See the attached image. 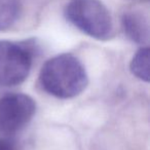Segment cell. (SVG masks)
<instances>
[{
    "label": "cell",
    "instance_id": "4",
    "mask_svg": "<svg viewBox=\"0 0 150 150\" xmlns=\"http://www.w3.org/2000/svg\"><path fill=\"white\" fill-rule=\"evenodd\" d=\"M36 111V103L25 94L0 97V133L9 135L26 127Z\"/></svg>",
    "mask_w": 150,
    "mask_h": 150
},
{
    "label": "cell",
    "instance_id": "5",
    "mask_svg": "<svg viewBox=\"0 0 150 150\" xmlns=\"http://www.w3.org/2000/svg\"><path fill=\"white\" fill-rule=\"evenodd\" d=\"M121 26L125 34L138 44H147L149 40V24L142 13L129 11L121 18Z\"/></svg>",
    "mask_w": 150,
    "mask_h": 150
},
{
    "label": "cell",
    "instance_id": "7",
    "mask_svg": "<svg viewBox=\"0 0 150 150\" xmlns=\"http://www.w3.org/2000/svg\"><path fill=\"white\" fill-rule=\"evenodd\" d=\"M149 47L142 46L133 57L129 64V70L132 74L140 80L145 82L149 81Z\"/></svg>",
    "mask_w": 150,
    "mask_h": 150
},
{
    "label": "cell",
    "instance_id": "8",
    "mask_svg": "<svg viewBox=\"0 0 150 150\" xmlns=\"http://www.w3.org/2000/svg\"><path fill=\"white\" fill-rule=\"evenodd\" d=\"M0 150H15V146L11 140L0 137Z\"/></svg>",
    "mask_w": 150,
    "mask_h": 150
},
{
    "label": "cell",
    "instance_id": "3",
    "mask_svg": "<svg viewBox=\"0 0 150 150\" xmlns=\"http://www.w3.org/2000/svg\"><path fill=\"white\" fill-rule=\"evenodd\" d=\"M33 57L34 45L29 41L0 40V86H15L25 81Z\"/></svg>",
    "mask_w": 150,
    "mask_h": 150
},
{
    "label": "cell",
    "instance_id": "1",
    "mask_svg": "<svg viewBox=\"0 0 150 150\" xmlns=\"http://www.w3.org/2000/svg\"><path fill=\"white\" fill-rule=\"evenodd\" d=\"M39 82L42 90L50 96L71 99L86 90L88 77L79 59L71 54H61L42 65Z\"/></svg>",
    "mask_w": 150,
    "mask_h": 150
},
{
    "label": "cell",
    "instance_id": "6",
    "mask_svg": "<svg viewBox=\"0 0 150 150\" xmlns=\"http://www.w3.org/2000/svg\"><path fill=\"white\" fill-rule=\"evenodd\" d=\"M21 11L20 0H0V31L13 27L20 18Z\"/></svg>",
    "mask_w": 150,
    "mask_h": 150
},
{
    "label": "cell",
    "instance_id": "2",
    "mask_svg": "<svg viewBox=\"0 0 150 150\" xmlns=\"http://www.w3.org/2000/svg\"><path fill=\"white\" fill-rule=\"evenodd\" d=\"M64 15L71 25L95 39L107 40L113 34L112 17L101 0H70Z\"/></svg>",
    "mask_w": 150,
    "mask_h": 150
},
{
    "label": "cell",
    "instance_id": "9",
    "mask_svg": "<svg viewBox=\"0 0 150 150\" xmlns=\"http://www.w3.org/2000/svg\"><path fill=\"white\" fill-rule=\"evenodd\" d=\"M0 97H1V95H0Z\"/></svg>",
    "mask_w": 150,
    "mask_h": 150
}]
</instances>
